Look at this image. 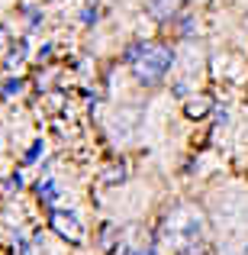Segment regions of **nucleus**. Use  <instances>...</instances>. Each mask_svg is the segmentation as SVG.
I'll use <instances>...</instances> for the list:
<instances>
[{"label":"nucleus","mask_w":248,"mask_h":255,"mask_svg":"<svg viewBox=\"0 0 248 255\" xmlns=\"http://www.w3.org/2000/svg\"><path fill=\"white\" fill-rule=\"evenodd\" d=\"M23 91V81H6V87H3V94L10 97V94H19Z\"/></svg>","instance_id":"6e6552de"},{"label":"nucleus","mask_w":248,"mask_h":255,"mask_svg":"<svg viewBox=\"0 0 248 255\" xmlns=\"http://www.w3.org/2000/svg\"><path fill=\"white\" fill-rule=\"evenodd\" d=\"M39 155H42V142H36V145H32L29 152H26V165H32V162H36Z\"/></svg>","instance_id":"0eeeda50"},{"label":"nucleus","mask_w":248,"mask_h":255,"mask_svg":"<svg viewBox=\"0 0 248 255\" xmlns=\"http://www.w3.org/2000/svg\"><path fill=\"white\" fill-rule=\"evenodd\" d=\"M39 197H42L45 204H52V200L58 197V184L55 181H39Z\"/></svg>","instance_id":"39448f33"},{"label":"nucleus","mask_w":248,"mask_h":255,"mask_svg":"<svg viewBox=\"0 0 248 255\" xmlns=\"http://www.w3.org/2000/svg\"><path fill=\"white\" fill-rule=\"evenodd\" d=\"M126 62L132 65V71H136V78L142 84H155L174 65V52L167 45H158V42H142V45L126 52Z\"/></svg>","instance_id":"f257e3e1"},{"label":"nucleus","mask_w":248,"mask_h":255,"mask_svg":"<svg viewBox=\"0 0 248 255\" xmlns=\"http://www.w3.org/2000/svg\"><path fill=\"white\" fill-rule=\"evenodd\" d=\"M52 230H55L58 236L71 239V243H81V236H84L78 217H75V213H65V210H55V213H52Z\"/></svg>","instance_id":"f03ea898"},{"label":"nucleus","mask_w":248,"mask_h":255,"mask_svg":"<svg viewBox=\"0 0 248 255\" xmlns=\"http://www.w3.org/2000/svg\"><path fill=\"white\" fill-rule=\"evenodd\" d=\"M123 178H126V165H113L100 181H103V184H113V181H123Z\"/></svg>","instance_id":"423d86ee"},{"label":"nucleus","mask_w":248,"mask_h":255,"mask_svg":"<svg viewBox=\"0 0 248 255\" xmlns=\"http://www.w3.org/2000/svg\"><path fill=\"white\" fill-rule=\"evenodd\" d=\"M206 113H210V100H206V97H197V100L187 104V117H190V120H203Z\"/></svg>","instance_id":"20e7f679"},{"label":"nucleus","mask_w":248,"mask_h":255,"mask_svg":"<svg viewBox=\"0 0 248 255\" xmlns=\"http://www.w3.org/2000/svg\"><path fill=\"white\" fill-rule=\"evenodd\" d=\"M180 3H184V0H149V13L155 19H167V16H174V13H177Z\"/></svg>","instance_id":"7ed1b4c3"}]
</instances>
